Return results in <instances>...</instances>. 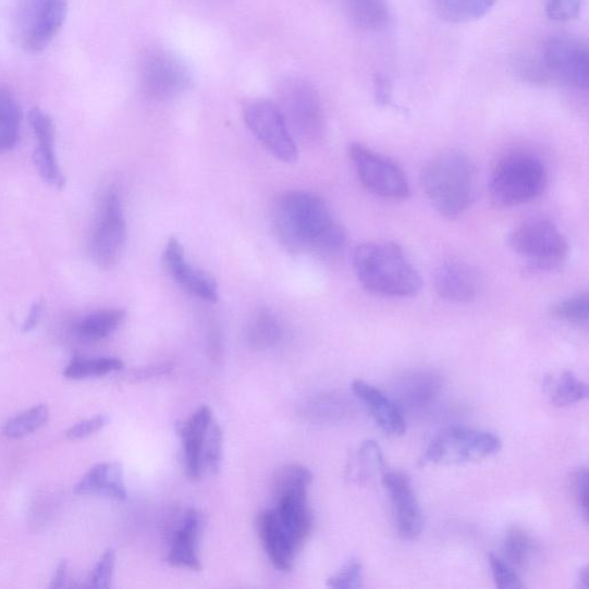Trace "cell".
Returning a JSON list of instances; mask_svg holds the SVG:
<instances>
[{
	"label": "cell",
	"instance_id": "obj_1",
	"mask_svg": "<svg viewBox=\"0 0 589 589\" xmlns=\"http://www.w3.org/2000/svg\"><path fill=\"white\" fill-rule=\"evenodd\" d=\"M273 222L281 245L290 253L332 255L344 233L324 201L310 193L289 192L275 201Z\"/></svg>",
	"mask_w": 589,
	"mask_h": 589
},
{
	"label": "cell",
	"instance_id": "obj_2",
	"mask_svg": "<svg viewBox=\"0 0 589 589\" xmlns=\"http://www.w3.org/2000/svg\"><path fill=\"white\" fill-rule=\"evenodd\" d=\"M519 73L533 84H557L586 91L589 87V50L586 40L556 35L518 62Z\"/></svg>",
	"mask_w": 589,
	"mask_h": 589
},
{
	"label": "cell",
	"instance_id": "obj_3",
	"mask_svg": "<svg viewBox=\"0 0 589 589\" xmlns=\"http://www.w3.org/2000/svg\"><path fill=\"white\" fill-rule=\"evenodd\" d=\"M356 275L365 291L383 297H413L421 278L408 257L393 242H370L354 255Z\"/></svg>",
	"mask_w": 589,
	"mask_h": 589
},
{
	"label": "cell",
	"instance_id": "obj_4",
	"mask_svg": "<svg viewBox=\"0 0 589 589\" xmlns=\"http://www.w3.org/2000/svg\"><path fill=\"white\" fill-rule=\"evenodd\" d=\"M476 168L461 150H444L422 170L421 185L434 209L445 218H457L473 205L476 196Z\"/></svg>",
	"mask_w": 589,
	"mask_h": 589
},
{
	"label": "cell",
	"instance_id": "obj_5",
	"mask_svg": "<svg viewBox=\"0 0 589 589\" xmlns=\"http://www.w3.org/2000/svg\"><path fill=\"white\" fill-rule=\"evenodd\" d=\"M547 182V170L540 158L515 151L498 162L491 176L490 193L498 207H518L540 197Z\"/></svg>",
	"mask_w": 589,
	"mask_h": 589
},
{
	"label": "cell",
	"instance_id": "obj_6",
	"mask_svg": "<svg viewBox=\"0 0 589 589\" xmlns=\"http://www.w3.org/2000/svg\"><path fill=\"white\" fill-rule=\"evenodd\" d=\"M510 246L532 272L559 269L568 255V243L556 223L545 217H533L518 225Z\"/></svg>",
	"mask_w": 589,
	"mask_h": 589
},
{
	"label": "cell",
	"instance_id": "obj_7",
	"mask_svg": "<svg viewBox=\"0 0 589 589\" xmlns=\"http://www.w3.org/2000/svg\"><path fill=\"white\" fill-rule=\"evenodd\" d=\"M280 109L292 136L306 147L320 144L324 135V114L320 96L309 81L290 77L279 90Z\"/></svg>",
	"mask_w": 589,
	"mask_h": 589
},
{
	"label": "cell",
	"instance_id": "obj_8",
	"mask_svg": "<svg viewBox=\"0 0 589 589\" xmlns=\"http://www.w3.org/2000/svg\"><path fill=\"white\" fill-rule=\"evenodd\" d=\"M68 0H17L15 32L19 45L32 53L44 51L65 24Z\"/></svg>",
	"mask_w": 589,
	"mask_h": 589
},
{
	"label": "cell",
	"instance_id": "obj_9",
	"mask_svg": "<svg viewBox=\"0 0 589 589\" xmlns=\"http://www.w3.org/2000/svg\"><path fill=\"white\" fill-rule=\"evenodd\" d=\"M501 440L490 432L465 428L442 431L426 450L422 465H459L489 458L501 451Z\"/></svg>",
	"mask_w": 589,
	"mask_h": 589
},
{
	"label": "cell",
	"instance_id": "obj_10",
	"mask_svg": "<svg viewBox=\"0 0 589 589\" xmlns=\"http://www.w3.org/2000/svg\"><path fill=\"white\" fill-rule=\"evenodd\" d=\"M127 226L123 205L115 188H110L99 201L91 233L90 250L100 270H112L123 256Z\"/></svg>",
	"mask_w": 589,
	"mask_h": 589
},
{
	"label": "cell",
	"instance_id": "obj_11",
	"mask_svg": "<svg viewBox=\"0 0 589 589\" xmlns=\"http://www.w3.org/2000/svg\"><path fill=\"white\" fill-rule=\"evenodd\" d=\"M349 157L361 185L370 193L392 200L409 197L408 179L391 159L360 144L349 147Z\"/></svg>",
	"mask_w": 589,
	"mask_h": 589
},
{
	"label": "cell",
	"instance_id": "obj_12",
	"mask_svg": "<svg viewBox=\"0 0 589 589\" xmlns=\"http://www.w3.org/2000/svg\"><path fill=\"white\" fill-rule=\"evenodd\" d=\"M248 128L277 159L292 164L297 160V147L286 121L270 100L255 99L243 108Z\"/></svg>",
	"mask_w": 589,
	"mask_h": 589
},
{
	"label": "cell",
	"instance_id": "obj_13",
	"mask_svg": "<svg viewBox=\"0 0 589 589\" xmlns=\"http://www.w3.org/2000/svg\"><path fill=\"white\" fill-rule=\"evenodd\" d=\"M140 83L148 97L162 101L186 91L191 77L187 68L177 57L169 51L155 49L144 58Z\"/></svg>",
	"mask_w": 589,
	"mask_h": 589
},
{
	"label": "cell",
	"instance_id": "obj_14",
	"mask_svg": "<svg viewBox=\"0 0 589 589\" xmlns=\"http://www.w3.org/2000/svg\"><path fill=\"white\" fill-rule=\"evenodd\" d=\"M382 484L391 496L398 535L406 540L418 538L424 518L409 478L400 473H390L382 477Z\"/></svg>",
	"mask_w": 589,
	"mask_h": 589
},
{
	"label": "cell",
	"instance_id": "obj_15",
	"mask_svg": "<svg viewBox=\"0 0 589 589\" xmlns=\"http://www.w3.org/2000/svg\"><path fill=\"white\" fill-rule=\"evenodd\" d=\"M162 267L179 286L188 294L203 300L218 302L219 294L216 280L191 266L186 259L185 249L176 237H171L168 242L164 254H162Z\"/></svg>",
	"mask_w": 589,
	"mask_h": 589
},
{
	"label": "cell",
	"instance_id": "obj_16",
	"mask_svg": "<svg viewBox=\"0 0 589 589\" xmlns=\"http://www.w3.org/2000/svg\"><path fill=\"white\" fill-rule=\"evenodd\" d=\"M29 123L36 138L34 162L40 177L58 191L65 187L66 179L58 165L54 151V125L51 116L39 108L29 112Z\"/></svg>",
	"mask_w": 589,
	"mask_h": 589
},
{
	"label": "cell",
	"instance_id": "obj_17",
	"mask_svg": "<svg viewBox=\"0 0 589 589\" xmlns=\"http://www.w3.org/2000/svg\"><path fill=\"white\" fill-rule=\"evenodd\" d=\"M438 295L449 302L464 304L475 300L481 290V279L469 263L451 260L441 263L434 277Z\"/></svg>",
	"mask_w": 589,
	"mask_h": 589
},
{
	"label": "cell",
	"instance_id": "obj_18",
	"mask_svg": "<svg viewBox=\"0 0 589 589\" xmlns=\"http://www.w3.org/2000/svg\"><path fill=\"white\" fill-rule=\"evenodd\" d=\"M258 533L267 554L278 570L289 573L293 568L297 548L290 539L274 510L262 512L257 520Z\"/></svg>",
	"mask_w": 589,
	"mask_h": 589
},
{
	"label": "cell",
	"instance_id": "obj_19",
	"mask_svg": "<svg viewBox=\"0 0 589 589\" xmlns=\"http://www.w3.org/2000/svg\"><path fill=\"white\" fill-rule=\"evenodd\" d=\"M212 420L211 409L203 405L187 421L176 424V432L184 441L186 474L193 481L201 476L203 444Z\"/></svg>",
	"mask_w": 589,
	"mask_h": 589
},
{
	"label": "cell",
	"instance_id": "obj_20",
	"mask_svg": "<svg viewBox=\"0 0 589 589\" xmlns=\"http://www.w3.org/2000/svg\"><path fill=\"white\" fill-rule=\"evenodd\" d=\"M354 394L368 406L379 428L390 437L405 433V421L398 406L372 384L356 380L352 385Z\"/></svg>",
	"mask_w": 589,
	"mask_h": 589
},
{
	"label": "cell",
	"instance_id": "obj_21",
	"mask_svg": "<svg viewBox=\"0 0 589 589\" xmlns=\"http://www.w3.org/2000/svg\"><path fill=\"white\" fill-rule=\"evenodd\" d=\"M79 495H103L124 501L127 498L123 466L119 463H100L79 480L74 489Z\"/></svg>",
	"mask_w": 589,
	"mask_h": 589
},
{
	"label": "cell",
	"instance_id": "obj_22",
	"mask_svg": "<svg viewBox=\"0 0 589 589\" xmlns=\"http://www.w3.org/2000/svg\"><path fill=\"white\" fill-rule=\"evenodd\" d=\"M201 516L191 511L182 526L174 536L169 563L174 567L191 568L200 572L201 564L198 557V538L201 531Z\"/></svg>",
	"mask_w": 589,
	"mask_h": 589
},
{
	"label": "cell",
	"instance_id": "obj_23",
	"mask_svg": "<svg viewBox=\"0 0 589 589\" xmlns=\"http://www.w3.org/2000/svg\"><path fill=\"white\" fill-rule=\"evenodd\" d=\"M341 4L351 22L359 29L376 32L390 23L388 0H341Z\"/></svg>",
	"mask_w": 589,
	"mask_h": 589
},
{
	"label": "cell",
	"instance_id": "obj_24",
	"mask_svg": "<svg viewBox=\"0 0 589 589\" xmlns=\"http://www.w3.org/2000/svg\"><path fill=\"white\" fill-rule=\"evenodd\" d=\"M125 317L124 310H100L77 320L74 323L73 333L81 340L97 342L116 331Z\"/></svg>",
	"mask_w": 589,
	"mask_h": 589
},
{
	"label": "cell",
	"instance_id": "obj_25",
	"mask_svg": "<svg viewBox=\"0 0 589 589\" xmlns=\"http://www.w3.org/2000/svg\"><path fill=\"white\" fill-rule=\"evenodd\" d=\"M23 111L13 91L0 86V152L12 150L22 126Z\"/></svg>",
	"mask_w": 589,
	"mask_h": 589
},
{
	"label": "cell",
	"instance_id": "obj_26",
	"mask_svg": "<svg viewBox=\"0 0 589 589\" xmlns=\"http://www.w3.org/2000/svg\"><path fill=\"white\" fill-rule=\"evenodd\" d=\"M441 17L454 24L477 22L495 5L496 0H433Z\"/></svg>",
	"mask_w": 589,
	"mask_h": 589
},
{
	"label": "cell",
	"instance_id": "obj_27",
	"mask_svg": "<svg viewBox=\"0 0 589 589\" xmlns=\"http://www.w3.org/2000/svg\"><path fill=\"white\" fill-rule=\"evenodd\" d=\"M383 465V456L380 445L373 441H365L349 461V477L358 482L373 478Z\"/></svg>",
	"mask_w": 589,
	"mask_h": 589
},
{
	"label": "cell",
	"instance_id": "obj_28",
	"mask_svg": "<svg viewBox=\"0 0 589 589\" xmlns=\"http://www.w3.org/2000/svg\"><path fill=\"white\" fill-rule=\"evenodd\" d=\"M547 389L553 404L556 406L573 405L586 400L588 396L587 384L570 371L548 379Z\"/></svg>",
	"mask_w": 589,
	"mask_h": 589
},
{
	"label": "cell",
	"instance_id": "obj_29",
	"mask_svg": "<svg viewBox=\"0 0 589 589\" xmlns=\"http://www.w3.org/2000/svg\"><path fill=\"white\" fill-rule=\"evenodd\" d=\"M537 545L533 538L520 527H514L505 536L503 552L505 561L514 567L524 568L535 559Z\"/></svg>",
	"mask_w": 589,
	"mask_h": 589
},
{
	"label": "cell",
	"instance_id": "obj_30",
	"mask_svg": "<svg viewBox=\"0 0 589 589\" xmlns=\"http://www.w3.org/2000/svg\"><path fill=\"white\" fill-rule=\"evenodd\" d=\"M124 368V363L119 358H75L65 369L64 376L72 380H83L95 377H103Z\"/></svg>",
	"mask_w": 589,
	"mask_h": 589
},
{
	"label": "cell",
	"instance_id": "obj_31",
	"mask_svg": "<svg viewBox=\"0 0 589 589\" xmlns=\"http://www.w3.org/2000/svg\"><path fill=\"white\" fill-rule=\"evenodd\" d=\"M49 409L45 404L36 405L34 408L11 419L4 428V434L9 439H20L27 437L44 426L49 420Z\"/></svg>",
	"mask_w": 589,
	"mask_h": 589
},
{
	"label": "cell",
	"instance_id": "obj_32",
	"mask_svg": "<svg viewBox=\"0 0 589 589\" xmlns=\"http://www.w3.org/2000/svg\"><path fill=\"white\" fill-rule=\"evenodd\" d=\"M552 316L576 327H587L589 319V296L587 293L577 294L559 300L552 307Z\"/></svg>",
	"mask_w": 589,
	"mask_h": 589
},
{
	"label": "cell",
	"instance_id": "obj_33",
	"mask_svg": "<svg viewBox=\"0 0 589 589\" xmlns=\"http://www.w3.org/2000/svg\"><path fill=\"white\" fill-rule=\"evenodd\" d=\"M223 435L220 426L211 421L201 451V466L216 475L220 470L223 456Z\"/></svg>",
	"mask_w": 589,
	"mask_h": 589
},
{
	"label": "cell",
	"instance_id": "obj_34",
	"mask_svg": "<svg viewBox=\"0 0 589 589\" xmlns=\"http://www.w3.org/2000/svg\"><path fill=\"white\" fill-rule=\"evenodd\" d=\"M280 335L277 317L269 310L260 311L250 324L249 338L253 343L266 347L273 344Z\"/></svg>",
	"mask_w": 589,
	"mask_h": 589
},
{
	"label": "cell",
	"instance_id": "obj_35",
	"mask_svg": "<svg viewBox=\"0 0 589 589\" xmlns=\"http://www.w3.org/2000/svg\"><path fill=\"white\" fill-rule=\"evenodd\" d=\"M585 0H545V14L556 23L573 22L584 8Z\"/></svg>",
	"mask_w": 589,
	"mask_h": 589
},
{
	"label": "cell",
	"instance_id": "obj_36",
	"mask_svg": "<svg viewBox=\"0 0 589 589\" xmlns=\"http://www.w3.org/2000/svg\"><path fill=\"white\" fill-rule=\"evenodd\" d=\"M490 566L492 568L495 584L501 589H519L523 588L520 578L515 572V567L505 560L491 554Z\"/></svg>",
	"mask_w": 589,
	"mask_h": 589
},
{
	"label": "cell",
	"instance_id": "obj_37",
	"mask_svg": "<svg viewBox=\"0 0 589 589\" xmlns=\"http://www.w3.org/2000/svg\"><path fill=\"white\" fill-rule=\"evenodd\" d=\"M361 564L357 560H351L328 580V586L336 589H356L361 587Z\"/></svg>",
	"mask_w": 589,
	"mask_h": 589
},
{
	"label": "cell",
	"instance_id": "obj_38",
	"mask_svg": "<svg viewBox=\"0 0 589 589\" xmlns=\"http://www.w3.org/2000/svg\"><path fill=\"white\" fill-rule=\"evenodd\" d=\"M114 565L115 553L112 550H108L101 555L93 572L90 578L91 586L95 588H110L113 579Z\"/></svg>",
	"mask_w": 589,
	"mask_h": 589
},
{
	"label": "cell",
	"instance_id": "obj_39",
	"mask_svg": "<svg viewBox=\"0 0 589 589\" xmlns=\"http://www.w3.org/2000/svg\"><path fill=\"white\" fill-rule=\"evenodd\" d=\"M109 422V418L105 415H99L94 418L79 421L71 428L66 435L71 440L86 439L99 430L103 429Z\"/></svg>",
	"mask_w": 589,
	"mask_h": 589
},
{
	"label": "cell",
	"instance_id": "obj_40",
	"mask_svg": "<svg viewBox=\"0 0 589 589\" xmlns=\"http://www.w3.org/2000/svg\"><path fill=\"white\" fill-rule=\"evenodd\" d=\"M572 490L579 510L587 520L588 518V471L577 470L572 478Z\"/></svg>",
	"mask_w": 589,
	"mask_h": 589
},
{
	"label": "cell",
	"instance_id": "obj_41",
	"mask_svg": "<svg viewBox=\"0 0 589 589\" xmlns=\"http://www.w3.org/2000/svg\"><path fill=\"white\" fill-rule=\"evenodd\" d=\"M44 311H45V302L44 300L35 302L34 306L32 307L25 320L24 328H23L24 333H29L38 327L40 319H42L44 317Z\"/></svg>",
	"mask_w": 589,
	"mask_h": 589
},
{
	"label": "cell",
	"instance_id": "obj_42",
	"mask_svg": "<svg viewBox=\"0 0 589 589\" xmlns=\"http://www.w3.org/2000/svg\"><path fill=\"white\" fill-rule=\"evenodd\" d=\"M172 368H173L172 364H162V365H159V367H155L150 369H140L138 371L130 373V378L134 380L152 378L160 375H167L172 371Z\"/></svg>",
	"mask_w": 589,
	"mask_h": 589
},
{
	"label": "cell",
	"instance_id": "obj_43",
	"mask_svg": "<svg viewBox=\"0 0 589 589\" xmlns=\"http://www.w3.org/2000/svg\"><path fill=\"white\" fill-rule=\"evenodd\" d=\"M69 575V563L63 561L57 567L54 576L52 578L51 588H62L66 584Z\"/></svg>",
	"mask_w": 589,
	"mask_h": 589
},
{
	"label": "cell",
	"instance_id": "obj_44",
	"mask_svg": "<svg viewBox=\"0 0 589 589\" xmlns=\"http://www.w3.org/2000/svg\"><path fill=\"white\" fill-rule=\"evenodd\" d=\"M579 581L584 588L589 589V567L588 566H585L581 568V572L579 573Z\"/></svg>",
	"mask_w": 589,
	"mask_h": 589
}]
</instances>
